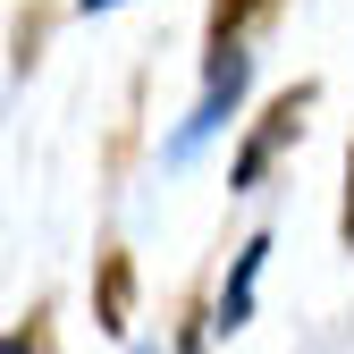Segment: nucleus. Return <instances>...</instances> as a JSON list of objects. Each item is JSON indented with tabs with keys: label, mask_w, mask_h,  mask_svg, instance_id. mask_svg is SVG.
Here are the masks:
<instances>
[{
	"label": "nucleus",
	"mask_w": 354,
	"mask_h": 354,
	"mask_svg": "<svg viewBox=\"0 0 354 354\" xmlns=\"http://www.w3.org/2000/svg\"><path fill=\"white\" fill-rule=\"evenodd\" d=\"M9 354H42V313H26V321L9 329Z\"/></svg>",
	"instance_id": "8"
},
{
	"label": "nucleus",
	"mask_w": 354,
	"mask_h": 354,
	"mask_svg": "<svg viewBox=\"0 0 354 354\" xmlns=\"http://www.w3.org/2000/svg\"><path fill=\"white\" fill-rule=\"evenodd\" d=\"M313 102H321V84H313V76H295L287 93H270V102H261V118L245 127V144L228 152V194H253L261 177H270V169L304 144V110H313Z\"/></svg>",
	"instance_id": "1"
},
{
	"label": "nucleus",
	"mask_w": 354,
	"mask_h": 354,
	"mask_svg": "<svg viewBox=\"0 0 354 354\" xmlns=\"http://www.w3.org/2000/svg\"><path fill=\"white\" fill-rule=\"evenodd\" d=\"M93 329L102 337H127V329H136V253H102L93 261Z\"/></svg>",
	"instance_id": "3"
},
{
	"label": "nucleus",
	"mask_w": 354,
	"mask_h": 354,
	"mask_svg": "<svg viewBox=\"0 0 354 354\" xmlns=\"http://www.w3.org/2000/svg\"><path fill=\"white\" fill-rule=\"evenodd\" d=\"M84 9H118V0H84Z\"/></svg>",
	"instance_id": "9"
},
{
	"label": "nucleus",
	"mask_w": 354,
	"mask_h": 354,
	"mask_svg": "<svg viewBox=\"0 0 354 354\" xmlns=\"http://www.w3.org/2000/svg\"><path fill=\"white\" fill-rule=\"evenodd\" d=\"M245 84H253V51H245V42H211V59H203V102H194L186 127H177L169 160H186L203 136H219V127H228V110L245 102Z\"/></svg>",
	"instance_id": "2"
},
{
	"label": "nucleus",
	"mask_w": 354,
	"mask_h": 354,
	"mask_svg": "<svg viewBox=\"0 0 354 354\" xmlns=\"http://www.w3.org/2000/svg\"><path fill=\"white\" fill-rule=\"evenodd\" d=\"M279 0H211V42H245V26H261Z\"/></svg>",
	"instance_id": "5"
},
{
	"label": "nucleus",
	"mask_w": 354,
	"mask_h": 354,
	"mask_svg": "<svg viewBox=\"0 0 354 354\" xmlns=\"http://www.w3.org/2000/svg\"><path fill=\"white\" fill-rule=\"evenodd\" d=\"M42 34H51V0L17 9V26H9V59H17V68H34V59H42Z\"/></svg>",
	"instance_id": "6"
},
{
	"label": "nucleus",
	"mask_w": 354,
	"mask_h": 354,
	"mask_svg": "<svg viewBox=\"0 0 354 354\" xmlns=\"http://www.w3.org/2000/svg\"><path fill=\"white\" fill-rule=\"evenodd\" d=\"M261 261H270V236H245L236 245V261H228V279H219V295H211V329H245L253 321V287H261Z\"/></svg>",
	"instance_id": "4"
},
{
	"label": "nucleus",
	"mask_w": 354,
	"mask_h": 354,
	"mask_svg": "<svg viewBox=\"0 0 354 354\" xmlns=\"http://www.w3.org/2000/svg\"><path fill=\"white\" fill-rule=\"evenodd\" d=\"M337 236L354 245V144H346V194H337Z\"/></svg>",
	"instance_id": "7"
}]
</instances>
